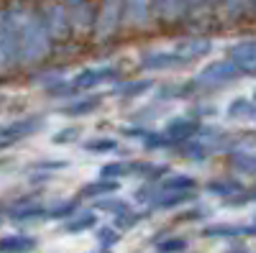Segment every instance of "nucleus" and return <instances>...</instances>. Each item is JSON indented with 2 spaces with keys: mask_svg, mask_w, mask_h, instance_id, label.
Here are the masks:
<instances>
[]
</instances>
